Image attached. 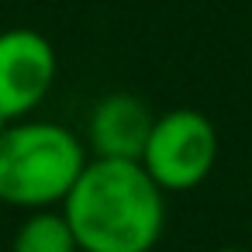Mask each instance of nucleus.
Listing matches in <instances>:
<instances>
[{
	"mask_svg": "<svg viewBox=\"0 0 252 252\" xmlns=\"http://www.w3.org/2000/svg\"><path fill=\"white\" fill-rule=\"evenodd\" d=\"M90 152L83 138L42 118L0 125V204L18 211L63 207Z\"/></svg>",
	"mask_w": 252,
	"mask_h": 252,
	"instance_id": "obj_2",
	"label": "nucleus"
},
{
	"mask_svg": "<svg viewBox=\"0 0 252 252\" xmlns=\"http://www.w3.org/2000/svg\"><path fill=\"white\" fill-rule=\"evenodd\" d=\"M11 252H80V242L63 207H45V211H28V218L14 231Z\"/></svg>",
	"mask_w": 252,
	"mask_h": 252,
	"instance_id": "obj_6",
	"label": "nucleus"
},
{
	"mask_svg": "<svg viewBox=\"0 0 252 252\" xmlns=\"http://www.w3.org/2000/svg\"><path fill=\"white\" fill-rule=\"evenodd\" d=\"M214 252H252V249H242V245H221V249H214Z\"/></svg>",
	"mask_w": 252,
	"mask_h": 252,
	"instance_id": "obj_7",
	"label": "nucleus"
},
{
	"mask_svg": "<svg viewBox=\"0 0 252 252\" xmlns=\"http://www.w3.org/2000/svg\"><path fill=\"white\" fill-rule=\"evenodd\" d=\"M152 111L135 94H107L94 104L87 121V152L94 159H128L138 162L152 131Z\"/></svg>",
	"mask_w": 252,
	"mask_h": 252,
	"instance_id": "obj_5",
	"label": "nucleus"
},
{
	"mask_svg": "<svg viewBox=\"0 0 252 252\" xmlns=\"http://www.w3.org/2000/svg\"><path fill=\"white\" fill-rule=\"evenodd\" d=\"M63 214L87 252H152L166 231V193L142 162L90 156Z\"/></svg>",
	"mask_w": 252,
	"mask_h": 252,
	"instance_id": "obj_1",
	"label": "nucleus"
},
{
	"mask_svg": "<svg viewBox=\"0 0 252 252\" xmlns=\"http://www.w3.org/2000/svg\"><path fill=\"white\" fill-rule=\"evenodd\" d=\"M80 252H87V249H80Z\"/></svg>",
	"mask_w": 252,
	"mask_h": 252,
	"instance_id": "obj_8",
	"label": "nucleus"
},
{
	"mask_svg": "<svg viewBox=\"0 0 252 252\" xmlns=\"http://www.w3.org/2000/svg\"><path fill=\"white\" fill-rule=\"evenodd\" d=\"M59 76L56 45L35 28L0 32V125L32 118Z\"/></svg>",
	"mask_w": 252,
	"mask_h": 252,
	"instance_id": "obj_4",
	"label": "nucleus"
},
{
	"mask_svg": "<svg viewBox=\"0 0 252 252\" xmlns=\"http://www.w3.org/2000/svg\"><path fill=\"white\" fill-rule=\"evenodd\" d=\"M218 156H221V142L214 121L204 111L173 107L152 121L138 162L162 193H183L200 187L214 173Z\"/></svg>",
	"mask_w": 252,
	"mask_h": 252,
	"instance_id": "obj_3",
	"label": "nucleus"
}]
</instances>
